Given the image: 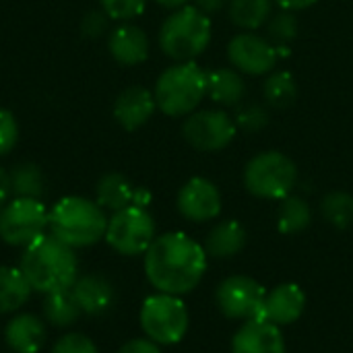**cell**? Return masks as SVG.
Masks as SVG:
<instances>
[{
  "instance_id": "obj_1",
  "label": "cell",
  "mask_w": 353,
  "mask_h": 353,
  "mask_svg": "<svg viewBox=\"0 0 353 353\" xmlns=\"http://www.w3.org/2000/svg\"><path fill=\"white\" fill-rule=\"evenodd\" d=\"M207 271V250L182 232L157 236L145 252V275L159 294L184 296Z\"/></svg>"
},
{
  "instance_id": "obj_2",
  "label": "cell",
  "mask_w": 353,
  "mask_h": 353,
  "mask_svg": "<svg viewBox=\"0 0 353 353\" xmlns=\"http://www.w3.org/2000/svg\"><path fill=\"white\" fill-rule=\"evenodd\" d=\"M19 269L37 294H54L70 290L79 277V261L74 248L60 242L50 232L41 234L23 248Z\"/></svg>"
},
{
  "instance_id": "obj_3",
  "label": "cell",
  "mask_w": 353,
  "mask_h": 353,
  "mask_svg": "<svg viewBox=\"0 0 353 353\" xmlns=\"http://www.w3.org/2000/svg\"><path fill=\"white\" fill-rule=\"evenodd\" d=\"M48 230L70 248H87L105 238L108 215L91 199L64 196L50 209Z\"/></svg>"
},
{
  "instance_id": "obj_4",
  "label": "cell",
  "mask_w": 353,
  "mask_h": 353,
  "mask_svg": "<svg viewBox=\"0 0 353 353\" xmlns=\"http://www.w3.org/2000/svg\"><path fill=\"white\" fill-rule=\"evenodd\" d=\"M213 35V25L209 14L196 6L176 8L159 27V48L176 62H190L201 56Z\"/></svg>"
},
{
  "instance_id": "obj_5",
  "label": "cell",
  "mask_w": 353,
  "mask_h": 353,
  "mask_svg": "<svg viewBox=\"0 0 353 353\" xmlns=\"http://www.w3.org/2000/svg\"><path fill=\"white\" fill-rule=\"evenodd\" d=\"M153 95L165 116H188L207 95V72L194 60L178 62L157 77Z\"/></svg>"
},
{
  "instance_id": "obj_6",
  "label": "cell",
  "mask_w": 353,
  "mask_h": 353,
  "mask_svg": "<svg viewBox=\"0 0 353 353\" xmlns=\"http://www.w3.org/2000/svg\"><path fill=\"white\" fill-rule=\"evenodd\" d=\"M298 182V168L281 151H263L244 168V186L250 194L269 201H283Z\"/></svg>"
},
{
  "instance_id": "obj_7",
  "label": "cell",
  "mask_w": 353,
  "mask_h": 353,
  "mask_svg": "<svg viewBox=\"0 0 353 353\" xmlns=\"http://www.w3.org/2000/svg\"><path fill=\"white\" fill-rule=\"evenodd\" d=\"M141 327L157 345H176L188 331V310L180 296L155 294L149 296L141 306Z\"/></svg>"
},
{
  "instance_id": "obj_8",
  "label": "cell",
  "mask_w": 353,
  "mask_h": 353,
  "mask_svg": "<svg viewBox=\"0 0 353 353\" xmlns=\"http://www.w3.org/2000/svg\"><path fill=\"white\" fill-rule=\"evenodd\" d=\"M155 240V219L143 207L128 205L108 219L105 242L118 254L139 256L149 250Z\"/></svg>"
},
{
  "instance_id": "obj_9",
  "label": "cell",
  "mask_w": 353,
  "mask_h": 353,
  "mask_svg": "<svg viewBox=\"0 0 353 353\" xmlns=\"http://www.w3.org/2000/svg\"><path fill=\"white\" fill-rule=\"evenodd\" d=\"M50 211L39 199L14 196L0 211V240L14 248H25L48 230Z\"/></svg>"
},
{
  "instance_id": "obj_10",
  "label": "cell",
  "mask_w": 353,
  "mask_h": 353,
  "mask_svg": "<svg viewBox=\"0 0 353 353\" xmlns=\"http://www.w3.org/2000/svg\"><path fill=\"white\" fill-rule=\"evenodd\" d=\"M182 134L192 149L215 153L225 149L236 139L238 126L223 110H201L188 114L182 124Z\"/></svg>"
},
{
  "instance_id": "obj_11",
  "label": "cell",
  "mask_w": 353,
  "mask_h": 353,
  "mask_svg": "<svg viewBox=\"0 0 353 353\" xmlns=\"http://www.w3.org/2000/svg\"><path fill=\"white\" fill-rule=\"evenodd\" d=\"M267 290L246 275H234L228 277L215 294L219 310L228 319H240V321H252L261 316L263 304H265Z\"/></svg>"
},
{
  "instance_id": "obj_12",
  "label": "cell",
  "mask_w": 353,
  "mask_h": 353,
  "mask_svg": "<svg viewBox=\"0 0 353 353\" xmlns=\"http://www.w3.org/2000/svg\"><path fill=\"white\" fill-rule=\"evenodd\" d=\"M228 58L238 72L259 77L275 68L281 52L269 37H261L256 33H238L228 43Z\"/></svg>"
},
{
  "instance_id": "obj_13",
  "label": "cell",
  "mask_w": 353,
  "mask_h": 353,
  "mask_svg": "<svg viewBox=\"0 0 353 353\" xmlns=\"http://www.w3.org/2000/svg\"><path fill=\"white\" fill-rule=\"evenodd\" d=\"M178 211L184 219L203 223L221 213V192L207 178H190L178 192Z\"/></svg>"
},
{
  "instance_id": "obj_14",
  "label": "cell",
  "mask_w": 353,
  "mask_h": 353,
  "mask_svg": "<svg viewBox=\"0 0 353 353\" xmlns=\"http://www.w3.org/2000/svg\"><path fill=\"white\" fill-rule=\"evenodd\" d=\"M304 308H306L304 290L296 283H281L275 290L267 292L259 319L283 327L296 323L304 314Z\"/></svg>"
},
{
  "instance_id": "obj_15",
  "label": "cell",
  "mask_w": 353,
  "mask_h": 353,
  "mask_svg": "<svg viewBox=\"0 0 353 353\" xmlns=\"http://www.w3.org/2000/svg\"><path fill=\"white\" fill-rule=\"evenodd\" d=\"M157 103L153 91L141 85L126 87L114 101V120L128 132L141 128L155 114Z\"/></svg>"
},
{
  "instance_id": "obj_16",
  "label": "cell",
  "mask_w": 353,
  "mask_h": 353,
  "mask_svg": "<svg viewBox=\"0 0 353 353\" xmlns=\"http://www.w3.org/2000/svg\"><path fill=\"white\" fill-rule=\"evenodd\" d=\"M232 353H285V341L277 325L252 319L236 331Z\"/></svg>"
},
{
  "instance_id": "obj_17",
  "label": "cell",
  "mask_w": 353,
  "mask_h": 353,
  "mask_svg": "<svg viewBox=\"0 0 353 353\" xmlns=\"http://www.w3.org/2000/svg\"><path fill=\"white\" fill-rule=\"evenodd\" d=\"M46 321L31 312L14 314L4 327V341L12 353H39L46 347Z\"/></svg>"
},
{
  "instance_id": "obj_18",
  "label": "cell",
  "mask_w": 353,
  "mask_h": 353,
  "mask_svg": "<svg viewBox=\"0 0 353 353\" xmlns=\"http://www.w3.org/2000/svg\"><path fill=\"white\" fill-rule=\"evenodd\" d=\"M70 292H72L81 312L89 314V316H97V314L108 312L116 300L114 285L103 275H97V273L77 277Z\"/></svg>"
},
{
  "instance_id": "obj_19",
  "label": "cell",
  "mask_w": 353,
  "mask_h": 353,
  "mask_svg": "<svg viewBox=\"0 0 353 353\" xmlns=\"http://www.w3.org/2000/svg\"><path fill=\"white\" fill-rule=\"evenodd\" d=\"M108 50L118 64L137 66L149 58V37L141 27L124 23L110 33Z\"/></svg>"
},
{
  "instance_id": "obj_20",
  "label": "cell",
  "mask_w": 353,
  "mask_h": 353,
  "mask_svg": "<svg viewBox=\"0 0 353 353\" xmlns=\"http://www.w3.org/2000/svg\"><path fill=\"white\" fill-rule=\"evenodd\" d=\"M207 95L219 105L238 108L246 95V83L236 68H215L207 72Z\"/></svg>"
},
{
  "instance_id": "obj_21",
  "label": "cell",
  "mask_w": 353,
  "mask_h": 353,
  "mask_svg": "<svg viewBox=\"0 0 353 353\" xmlns=\"http://www.w3.org/2000/svg\"><path fill=\"white\" fill-rule=\"evenodd\" d=\"M246 242H248V234L244 225L240 221L228 219V221L217 223L209 232L205 240V250L209 256H215V259H232L244 250Z\"/></svg>"
},
{
  "instance_id": "obj_22",
  "label": "cell",
  "mask_w": 353,
  "mask_h": 353,
  "mask_svg": "<svg viewBox=\"0 0 353 353\" xmlns=\"http://www.w3.org/2000/svg\"><path fill=\"white\" fill-rule=\"evenodd\" d=\"M132 199H134V186L130 184V180L124 174L110 172V174L101 176L95 186V203L103 211L116 213V211L132 205Z\"/></svg>"
},
{
  "instance_id": "obj_23",
  "label": "cell",
  "mask_w": 353,
  "mask_h": 353,
  "mask_svg": "<svg viewBox=\"0 0 353 353\" xmlns=\"http://www.w3.org/2000/svg\"><path fill=\"white\" fill-rule=\"evenodd\" d=\"M33 288L21 269L0 267V314H12L21 310L31 298Z\"/></svg>"
},
{
  "instance_id": "obj_24",
  "label": "cell",
  "mask_w": 353,
  "mask_h": 353,
  "mask_svg": "<svg viewBox=\"0 0 353 353\" xmlns=\"http://www.w3.org/2000/svg\"><path fill=\"white\" fill-rule=\"evenodd\" d=\"M41 312H43V321L48 325L56 327V329H68V327H72L79 321V316L83 314L70 290L46 294Z\"/></svg>"
},
{
  "instance_id": "obj_25",
  "label": "cell",
  "mask_w": 353,
  "mask_h": 353,
  "mask_svg": "<svg viewBox=\"0 0 353 353\" xmlns=\"http://www.w3.org/2000/svg\"><path fill=\"white\" fill-rule=\"evenodd\" d=\"M273 10V0H230L228 4V14L230 21L244 29V31H254L271 19Z\"/></svg>"
},
{
  "instance_id": "obj_26",
  "label": "cell",
  "mask_w": 353,
  "mask_h": 353,
  "mask_svg": "<svg viewBox=\"0 0 353 353\" xmlns=\"http://www.w3.org/2000/svg\"><path fill=\"white\" fill-rule=\"evenodd\" d=\"M312 223V209L302 196H285L277 209V230L285 236L300 234Z\"/></svg>"
},
{
  "instance_id": "obj_27",
  "label": "cell",
  "mask_w": 353,
  "mask_h": 353,
  "mask_svg": "<svg viewBox=\"0 0 353 353\" xmlns=\"http://www.w3.org/2000/svg\"><path fill=\"white\" fill-rule=\"evenodd\" d=\"M263 95L271 108H290L298 99V81L288 70H275L267 77L263 85Z\"/></svg>"
},
{
  "instance_id": "obj_28",
  "label": "cell",
  "mask_w": 353,
  "mask_h": 353,
  "mask_svg": "<svg viewBox=\"0 0 353 353\" xmlns=\"http://www.w3.org/2000/svg\"><path fill=\"white\" fill-rule=\"evenodd\" d=\"M321 215L337 230H347L353 223V194L345 190H331L321 201Z\"/></svg>"
},
{
  "instance_id": "obj_29",
  "label": "cell",
  "mask_w": 353,
  "mask_h": 353,
  "mask_svg": "<svg viewBox=\"0 0 353 353\" xmlns=\"http://www.w3.org/2000/svg\"><path fill=\"white\" fill-rule=\"evenodd\" d=\"M10 188L14 196L41 199L43 194V174L35 163H19L10 172Z\"/></svg>"
},
{
  "instance_id": "obj_30",
  "label": "cell",
  "mask_w": 353,
  "mask_h": 353,
  "mask_svg": "<svg viewBox=\"0 0 353 353\" xmlns=\"http://www.w3.org/2000/svg\"><path fill=\"white\" fill-rule=\"evenodd\" d=\"M298 31H300V21L292 10L281 8L277 14H271V19L267 21V37L275 46H288L298 37Z\"/></svg>"
},
{
  "instance_id": "obj_31",
  "label": "cell",
  "mask_w": 353,
  "mask_h": 353,
  "mask_svg": "<svg viewBox=\"0 0 353 353\" xmlns=\"http://www.w3.org/2000/svg\"><path fill=\"white\" fill-rule=\"evenodd\" d=\"M234 122L242 132L256 134L269 126L271 116H269L267 108H263L261 103H246V105H238V110L234 114Z\"/></svg>"
},
{
  "instance_id": "obj_32",
  "label": "cell",
  "mask_w": 353,
  "mask_h": 353,
  "mask_svg": "<svg viewBox=\"0 0 353 353\" xmlns=\"http://www.w3.org/2000/svg\"><path fill=\"white\" fill-rule=\"evenodd\" d=\"M99 6L114 21H130L143 14L147 0H99Z\"/></svg>"
},
{
  "instance_id": "obj_33",
  "label": "cell",
  "mask_w": 353,
  "mask_h": 353,
  "mask_svg": "<svg viewBox=\"0 0 353 353\" xmlns=\"http://www.w3.org/2000/svg\"><path fill=\"white\" fill-rule=\"evenodd\" d=\"M19 141V124L12 112L0 108V157L8 155Z\"/></svg>"
},
{
  "instance_id": "obj_34",
  "label": "cell",
  "mask_w": 353,
  "mask_h": 353,
  "mask_svg": "<svg viewBox=\"0 0 353 353\" xmlns=\"http://www.w3.org/2000/svg\"><path fill=\"white\" fill-rule=\"evenodd\" d=\"M50 353H99V352H97V345H95L87 335H81V333H68V335L60 337V339L52 345V352Z\"/></svg>"
},
{
  "instance_id": "obj_35",
  "label": "cell",
  "mask_w": 353,
  "mask_h": 353,
  "mask_svg": "<svg viewBox=\"0 0 353 353\" xmlns=\"http://www.w3.org/2000/svg\"><path fill=\"white\" fill-rule=\"evenodd\" d=\"M108 21H110V17H108L103 10H91V12L83 19L81 29H83V33H85L87 37H99L101 33H105Z\"/></svg>"
},
{
  "instance_id": "obj_36",
  "label": "cell",
  "mask_w": 353,
  "mask_h": 353,
  "mask_svg": "<svg viewBox=\"0 0 353 353\" xmlns=\"http://www.w3.org/2000/svg\"><path fill=\"white\" fill-rule=\"evenodd\" d=\"M118 353H161V350L151 339H132V341L124 343L118 350Z\"/></svg>"
},
{
  "instance_id": "obj_37",
  "label": "cell",
  "mask_w": 353,
  "mask_h": 353,
  "mask_svg": "<svg viewBox=\"0 0 353 353\" xmlns=\"http://www.w3.org/2000/svg\"><path fill=\"white\" fill-rule=\"evenodd\" d=\"M230 4V0H194V6L199 10H203L205 14H215L219 10H223Z\"/></svg>"
},
{
  "instance_id": "obj_38",
  "label": "cell",
  "mask_w": 353,
  "mask_h": 353,
  "mask_svg": "<svg viewBox=\"0 0 353 353\" xmlns=\"http://www.w3.org/2000/svg\"><path fill=\"white\" fill-rule=\"evenodd\" d=\"M10 194H12V188H10V174H8L6 170H0V211H2V207L8 203Z\"/></svg>"
},
{
  "instance_id": "obj_39",
  "label": "cell",
  "mask_w": 353,
  "mask_h": 353,
  "mask_svg": "<svg viewBox=\"0 0 353 353\" xmlns=\"http://www.w3.org/2000/svg\"><path fill=\"white\" fill-rule=\"evenodd\" d=\"M283 10H292V12H296V10H304V8H310L312 4H316L319 0H275Z\"/></svg>"
},
{
  "instance_id": "obj_40",
  "label": "cell",
  "mask_w": 353,
  "mask_h": 353,
  "mask_svg": "<svg viewBox=\"0 0 353 353\" xmlns=\"http://www.w3.org/2000/svg\"><path fill=\"white\" fill-rule=\"evenodd\" d=\"M149 203H151V192H149L147 188H134V199H132V205L147 209V207H149Z\"/></svg>"
},
{
  "instance_id": "obj_41",
  "label": "cell",
  "mask_w": 353,
  "mask_h": 353,
  "mask_svg": "<svg viewBox=\"0 0 353 353\" xmlns=\"http://www.w3.org/2000/svg\"><path fill=\"white\" fill-rule=\"evenodd\" d=\"M157 4H161V6H165V8H182V6H186L188 4V0H155Z\"/></svg>"
}]
</instances>
